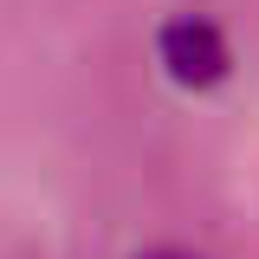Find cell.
Here are the masks:
<instances>
[{
	"label": "cell",
	"instance_id": "6da1fadb",
	"mask_svg": "<svg viewBox=\"0 0 259 259\" xmlns=\"http://www.w3.org/2000/svg\"><path fill=\"white\" fill-rule=\"evenodd\" d=\"M162 52V71L175 78V84H194V91H207V84H221L227 78V39L214 20H201V13H182V20H168L156 39Z\"/></svg>",
	"mask_w": 259,
	"mask_h": 259
},
{
	"label": "cell",
	"instance_id": "7a4b0ae2",
	"mask_svg": "<svg viewBox=\"0 0 259 259\" xmlns=\"http://www.w3.org/2000/svg\"><path fill=\"white\" fill-rule=\"evenodd\" d=\"M143 259H194V253H175V246H162V253H143Z\"/></svg>",
	"mask_w": 259,
	"mask_h": 259
}]
</instances>
